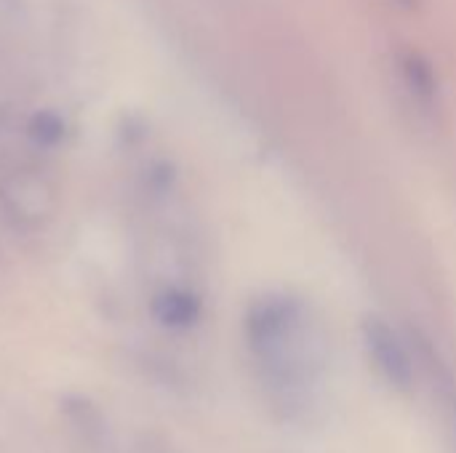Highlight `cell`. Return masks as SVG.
<instances>
[{
    "mask_svg": "<svg viewBox=\"0 0 456 453\" xmlns=\"http://www.w3.org/2000/svg\"><path fill=\"white\" fill-rule=\"evenodd\" d=\"M363 347L377 374L395 390H409L414 384V358L401 334L377 315L363 320Z\"/></svg>",
    "mask_w": 456,
    "mask_h": 453,
    "instance_id": "cell-2",
    "label": "cell"
},
{
    "mask_svg": "<svg viewBox=\"0 0 456 453\" xmlns=\"http://www.w3.org/2000/svg\"><path fill=\"white\" fill-rule=\"evenodd\" d=\"M155 318L168 328H190L200 318V302L187 291H166L155 302Z\"/></svg>",
    "mask_w": 456,
    "mask_h": 453,
    "instance_id": "cell-4",
    "label": "cell"
},
{
    "mask_svg": "<svg viewBox=\"0 0 456 453\" xmlns=\"http://www.w3.org/2000/svg\"><path fill=\"white\" fill-rule=\"evenodd\" d=\"M395 5H403V8H414L417 5V0H393Z\"/></svg>",
    "mask_w": 456,
    "mask_h": 453,
    "instance_id": "cell-5",
    "label": "cell"
},
{
    "mask_svg": "<svg viewBox=\"0 0 456 453\" xmlns=\"http://www.w3.org/2000/svg\"><path fill=\"white\" fill-rule=\"evenodd\" d=\"M395 75L409 104L422 117L436 120L444 107V99H441V80L433 61L414 48H403L395 53Z\"/></svg>",
    "mask_w": 456,
    "mask_h": 453,
    "instance_id": "cell-3",
    "label": "cell"
},
{
    "mask_svg": "<svg viewBox=\"0 0 456 453\" xmlns=\"http://www.w3.org/2000/svg\"><path fill=\"white\" fill-rule=\"evenodd\" d=\"M243 328L267 392L283 411H305L329 363V342L313 307L286 291L265 294L248 307Z\"/></svg>",
    "mask_w": 456,
    "mask_h": 453,
    "instance_id": "cell-1",
    "label": "cell"
}]
</instances>
